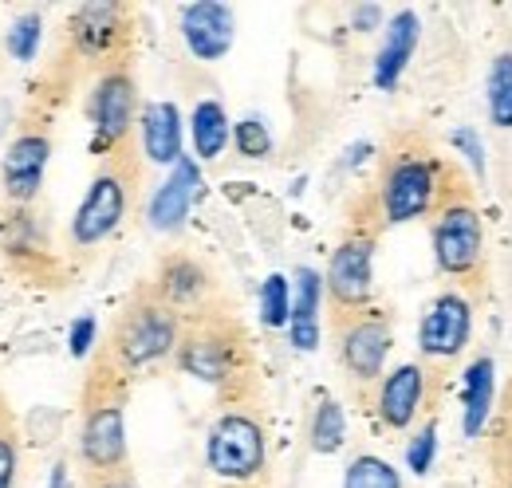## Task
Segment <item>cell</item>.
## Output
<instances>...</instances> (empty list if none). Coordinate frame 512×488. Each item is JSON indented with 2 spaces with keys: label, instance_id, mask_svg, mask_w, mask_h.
Listing matches in <instances>:
<instances>
[{
  "label": "cell",
  "instance_id": "6da1fadb",
  "mask_svg": "<svg viewBox=\"0 0 512 488\" xmlns=\"http://www.w3.org/2000/svg\"><path fill=\"white\" fill-rule=\"evenodd\" d=\"M119 366L107 355L99 359L87 394H83V429H79V461L91 477L127 473V418H123V390Z\"/></svg>",
  "mask_w": 512,
  "mask_h": 488
},
{
  "label": "cell",
  "instance_id": "7a4b0ae2",
  "mask_svg": "<svg viewBox=\"0 0 512 488\" xmlns=\"http://www.w3.org/2000/svg\"><path fill=\"white\" fill-rule=\"evenodd\" d=\"M178 343H182V315L162 304L150 288H142L134 292V300L123 307L115 323L107 359L119 366V374H138L178 355Z\"/></svg>",
  "mask_w": 512,
  "mask_h": 488
},
{
  "label": "cell",
  "instance_id": "3957f363",
  "mask_svg": "<svg viewBox=\"0 0 512 488\" xmlns=\"http://www.w3.org/2000/svg\"><path fill=\"white\" fill-rule=\"evenodd\" d=\"M438 174L442 166L426 150H394L379 178L383 225H406L414 217H426L438 201Z\"/></svg>",
  "mask_w": 512,
  "mask_h": 488
},
{
  "label": "cell",
  "instance_id": "277c9868",
  "mask_svg": "<svg viewBox=\"0 0 512 488\" xmlns=\"http://www.w3.org/2000/svg\"><path fill=\"white\" fill-rule=\"evenodd\" d=\"M205 461L213 469V477L221 481H233V485H249L253 477H260L264 461H268V437L264 426L256 422L253 414H221L213 429H209V441H205Z\"/></svg>",
  "mask_w": 512,
  "mask_h": 488
},
{
  "label": "cell",
  "instance_id": "5b68a950",
  "mask_svg": "<svg viewBox=\"0 0 512 488\" xmlns=\"http://www.w3.org/2000/svg\"><path fill=\"white\" fill-rule=\"evenodd\" d=\"M174 359L197 382H209V386L225 390L233 378L245 374V343H241L237 327L205 319V323H197L190 331H182V343H178Z\"/></svg>",
  "mask_w": 512,
  "mask_h": 488
},
{
  "label": "cell",
  "instance_id": "8992f818",
  "mask_svg": "<svg viewBox=\"0 0 512 488\" xmlns=\"http://www.w3.org/2000/svg\"><path fill=\"white\" fill-rule=\"evenodd\" d=\"M323 288L331 304L339 307L335 319L367 311L371 292H375V233H351L339 241V248L331 252Z\"/></svg>",
  "mask_w": 512,
  "mask_h": 488
},
{
  "label": "cell",
  "instance_id": "52a82bcc",
  "mask_svg": "<svg viewBox=\"0 0 512 488\" xmlns=\"http://www.w3.org/2000/svg\"><path fill=\"white\" fill-rule=\"evenodd\" d=\"M127 201H130V170H103L95 174V182L87 189V197L79 201L75 217H71V244L75 248H95L107 237L119 233L123 217H127Z\"/></svg>",
  "mask_w": 512,
  "mask_h": 488
},
{
  "label": "cell",
  "instance_id": "ba28073f",
  "mask_svg": "<svg viewBox=\"0 0 512 488\" xmlns=\"http://www.w3.org/2000/svg\"><path fill=\"white\" fill-rule=\"evenodd\" d=\"M91 146L95 154H115L127 142L134 115H138V87L127 67H107L91 91Z\"/></svg>",
  "mask_w": 512,
  "mask_h": 488
},
{
  "label": "cell",
  "instance_id": "9c48e42d",
  "mask_svg": "<svg viewBox=\"0 0 512 488\" xmlns=\"http://www.w3.org/2000/svg\"><path fill=\"white\" fill-rule=\"evenodd\" d=\"M434 260L446 276H477L485 260V233H481V213L469 201H449L438 213L434 225Z\"/></svg>",
  "mask_w": 512,
  "mask_h": 488
},
{
  "label": "cell",
  "instance_id": "30bf717a",
  "mask_svg": "<svg viewBox=\"0 0 512 488\" xmlns=\"http://www.w3.org/2000/svg\"><path fill=\"white\" fill-rule=\"evenodd\" d=\"M390 343H394L390 323L375 307L339 319V359L355 382H383Z\"/></svg>",
  "mask_w": 512,
  "mask_h": 488
},
{
  "label": "cell",
  "instance_id": "8fae6325",
  "mask_svg": "<svg viewBox=\"0 0 512 488\" xmlns=\"http://www.w3.org/2000/svg\"><path fill=\"white\" fill-rule=\"evenodd\" d=\"M473 331V304L457 292H442L418 323V347L426 359H457Z\"/></svg>",
  "mask_w": 512,
  "mask_h": 488
},
{
  "label": "cell",
  "instance_id": "7c38bea8",
  "mask_svg": "<svg viewBox=\"0 0 512 488\" xmlns=\"http://www.w3.org/2000/svg\"><path fill=\"white\" fill-rule=\"evenodd\" d=\"M52 158V138L44 130H20L8 150H4V170H0V185L8 193L12 205H28L36 201L40 185H44V170Z\"/></svg>",
  "mask_w": 512,
  "mask_h": 488
},
{
  "label": "cell",
  "instance_id": "4fadbf2b",
  "mask_svg": "<svg viewBox=\"0 0 512 488\" xmlns=\"http://www.w3.org/2000/svg\"><path fill=\"white\" fill-rule=\"evenodd\" d=\"M182 40L193 52V60L217 63L229 56L237 40V16L221 0H193L182 8Z\"/></svg>",
  "mask_w": 512,
  "mask_h": 488
},
{
  "label": "cell",
  "instance_id": "5bb4252c",
  "mask_svg": "<svg viewBox=\"0 0 512 488\" xmlns=\"http://www.w3.org/2000/svg\"><path fill=\"white\" fill-rule=\"evenodd\" d=\"M67 32H71V44H75V52H79L83 60L115 56V48H119L123 36H127V8H123V4H107V0L83 4V8L71 16Z\"/></svg>",
  "mask_w": 512,
  "mask_h": 488
},
{
  "label": "cell",
  "instance_id": "9a60e30c",
  "mask_svg": "<svg viewBox=\"0 0 512 488\" xmlns=\"http://www.w3.org/2000/svg\"><path fill=\"white\" fill-rule=\"evenodd\" d=\"M197 193H201V170H197L193 158L182 154V162L170 166V178L154 189V197H150V205H146L150 229H158V233H178V229L186 225V217H190Z\"/></svg>",
  "mask_w": 512,
  "mask_h": 488
},
{
  "label": "cell",
  "instance_id": "2e32d148",
  "mask_svg": "<svg viewBox=\"0 0 512 488\" xmlns=\"http://www.w3.org/2000/svg\"><path fill=\"white\" fill-rule=\"evenodd\" d=\"M150 292L166 307H174L178 315H186V311H197V307L209 300L213 280H209V272H205L193 256L174 252V256H166V260L158 264V276H154Z\"/></svg>",
  "mask_w": 512,
  "mask_h": 488
},
{
  "label": "cell",
  "instance_id": "e0dca14e",
  "mask_svg": "<svg viewBox=\"0 0 512 488\" xmlns=\"http://www.w3.org/2000/svg\"><path fill=\"white\" fill-rule=\"evenodd\" d=\"M422 394H426V370L418 363L394 366L379 382V398H375L379 422L386 429H410L422 410Z\"/></svg>",
  "mask_w": 512,
  "mask_h": 488
},
{
  "label": "cell",
  "instance_id": "ac0fdd59",
  "mask_svg": "<svg viewBox=\"0 0 512 488\" xmlns=\"http://www.w3.org/2000/svg\"><path fill=\"white\" fill-rule=\"evenodd\" d=\"M418 36H422V20H418L414 8H402V12L390 16L386 40H383V48H379V56H375V71H371L379 91H394V87H398L406 63H410L414 48H418Z\"/></svg>",
  "mask_w": 512,
  "mask_h": 488
},
{
  "label": "cell",
  "instance_id": "d6986e66",
  "mask_svg": "<svg viewBox=\"0 0 512 488\" xmlns=\"http://www.w3.org/2000/svg\"><path fill=\"white\" fill-rule=\"evenodd\" d=\"M320 304H323V276L316 268H296V288H292V315H288V335L296 351H316L320 347Z\"/></svg>",
  "mask_w": 512,
  "mask_h": 488
},
{
  "label": "cell",
  "instance_id": "ffe728a7",
  "mask_svg": "<svg viewBox=\"0 0 512 488\" xmlns=\"http://www.w3.org/2000/svg\"><path fill=\"white\" fill-rule=\"evenodd\" d=\"M142 154L154 166H178L182 162V111L178 103H150L142 111Z\"/></svg>",
  "mask_w": 512,
  "mask_h": 488
},
{
  "label": "cell",
  "instance_id": "44dd1931",
  "mask_svg": "<svg viewBox=\"0 0 512 488\" xmlns=\"http://www.w3.org/2000/svg\"><path fill=\"white\" fill-rule=\"evenodd\" d=\"M493 398H497V366L493 359H473L465 366L461 378V429L465 437H477L489 414H493Z\"/></svg>",
  "mask_w": 512,
  "mask_h": 488
},
{
  "label": "cell",
  "instance_id": "7402d4cb",
  "mask_svg": "<svg viewBox=\"0 0 512 488\" xmlns=\"http://www.w3.org/2000/svg\"><path fill=\"white\" fill-rule=\"evenodd\" d=\"M190 138H193V154L201 162H217L233 138V126H229V115L217 99H201L190 115Z\"/></svg>",
  "mask_w": 512,
  "mask_h": 488
},
{
  "label": "cell",
  "instance_id": "603a6c76",
  "mask_svg": "<svg viewBox=\"0 0 512 488\" xmlns=\"http://www.w3.org/2000/svg\"><path fill=\"white\" fill-rule=\"evenodd\" d=\"M308 441L316 453H339L343 441H347V418H343V406L335 398H320L316 414H312V429H308Z\"/></svg>",
  "mask_w": 512,
  "mask_h": 488
},
{
  "label": "cell",
  "instance_id": "cb8c5ba5",
  "mask_svg": "<svg viewBox=\"0 0 512 488\" xmlns=\"http://www.w3.org/2000/svg\"><path fill=\"white\" fill-rule=\"evenodd\" d=\"M489 119L493 126H512V52H501L489 67Z\"/></svg>",
  "mask_w": 512,
  "mask_h": 488
},
{
  "label": "cell",
  "instance_id": "d4e9b609",
  "mask_svg": "<svg viewBox=\"0 0 512 488\" xmlns=\"http://www.w3.org/2000/svg\"><path fill=\"white\" fill-rule=\"evenodd\" d=\"M343 488H402V477H398V469L390 461H383V457L359 453L347 465V473H343Z\"/></svg>",
  "mask_w": 512,
  "mask_h": 488
},
{
  "label": "cell",
  "instance_id": "484cf974",
  "mask_svg": "<svg viewBox=\"0 0 512 488\" xmlns=\"http://www.w3.org/2000/svg\"><path fill=\"white\" fill-rule=\"evenodd\" d=\"M288 315H292V280L272 272L260 284V323L280 331V327H288Z\"/></svg>",
  "mask_w": 512,
  "mask_h": 488
},
{
  "label": "cell",
  "instance_id": "4316f807",
  "mask_svg": "<svg viewBox=\"0 0 512 488\" xmlns=\"http://www.w3.org/2000/svg\"><path fill=\"white\" fill-rule=\"evenodd\" d=\"M40 36H44V16H40L36 8L20 12V16L12 20V28H8V52H12V60H20V63L36 60Z\"/></svg>",
  "mask_w": 512,
  "mask_h": 488
},
{
  "label": "cell",
  "instance_id": "83f0119b",
  "mask_svg": "<svg viewBox=\"0 0 512 488\" xmlns=\"http://www.w3.org/2000/svg\"><path fill=\"white\" fill-rule=\"evenodd\" d=\"M233 146L245 158H268L272 154V134L260 119H241L233 126Z\"/></svg>",
  "mask_w": 512,
  "mask_h": 488
},
{
  "label": "cell",
  "instance_id": "f1b7e54d",
  "mask_svg": "<svg viewBox=\"0 0 512 488\" xmlns=\"http://www.w3.org/2000/svg\"><path fill=\"white\" fill-rule=\"evenodd\" d=\"M434 453H438V426L426 422V426L410 437V445H406V465H410V473L426 477V473L434 469Z\"/></svg>",
  "mask_w": 512,
  "mask_h": 488
},
{
  "label": "cell",
  "instance_id": "f546056e",
  "mask_svg": "<svg viewBox=\"0 0 512 488\" xmlns=\"http://www.w3.org/2000/svg\"><path fill=\"white\" fill-rule=\"evenodd\" d=\"M453 146L461 150V158L469 162V170H473L477 178H485V146H481L477 130H469V126H457V130H453Z\"/></svg>",
  "mask_w": 512,
  "mask_h": 488
},
{
  "label": "cell",
  "instance_id": "4dcf8cb0",
  "mask_svg": "<svg viewBox=\"0 0 512 488\" xmlns=\"http://www.w3.org/2000/svg\"><path fill=\"white\" fill-rule=\"evenodd\" d=\"M95 335H99V323H95V315H79V319L71 323V335H67V351H71L75 359H87V355H91V347H95Z\"/></svg>",
  "mask_w": 512,
  "mask_h": 488
},
{
  "label": "cell",
  "instance_id": "1f68e13d",
  "mask_svg": "<svg viewBox=\"0 0 512 488\" xmlns=\"http://www.w3.org/2000/svg\"><path fill=\"white\" fill-rule=\"evenodd\" d=\"M16 469H20V449L16 437L8 429H0V488L16 485Z\"/></svg>",
  "mask_w": 512,
  "mask_h": 488
},
{
  "label": "cell",
  "instance_id": "d6a6232c",
  "mask_svg": "<svg viewBox=\"0 0 512 488\" xmlns=\"http://www.w3.org/2000/svg\"><path fill=\"white\" fill-rule=\"evenodd\" d=\"M379 20H383V8H379V4H363V8H355V28H359V32H375Z\"/></svg>",
  "mask_w": 512,
  "mask_h": 488
},
{
  "label": "cell",
  "instance_id": "836d02e7",
  "mask_svg": "<svg viewBox=\"0 0 512 488\" xmlns=\"http://www.w3.org/2000/svg\"><path fill=\"white\" fill-rule=\"evenodd\" d=\"M91 488H134L127 473H115V477H91Z\"/></svg>",
  "mask_w": 512,
  "mask_h": 488
},
{
  "label": "cell",
  "instance_id": "e575fe53",
  "mask_svg": "<svg viewBox=\"0 0 512 488\" xmlns=\"http://www.w3.org/2000/svg\"><path fill=\"white\" fill-rule=\"evenodd\" d=\"M48 488H67V461H56V465H52V481H48Z\"/></svg>",
  "mask_w": 512,
  "mask_h": 488
}]
</instances>
